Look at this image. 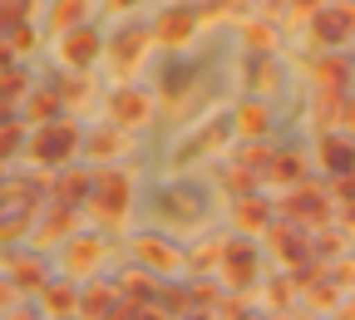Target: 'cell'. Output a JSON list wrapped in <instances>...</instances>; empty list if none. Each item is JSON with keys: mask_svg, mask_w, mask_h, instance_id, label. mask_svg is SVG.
<instances>
[{"mask_svg": "<svg viewBox=\"0 0 355 320\" xmlns=\"http://www.w3.org/2000/svg\"><path fill=\"white\" fill-rule=\"evenodd\" d=\"M84 207H89V217L104 222V226H123L128 207H133V172L128 168H99Z\"/></svg>", "mask_w": 355, "mask_h": 320, "instance_id": "1", "label": "cell"}, {"mask_svg": "<svg viewBox=\"0 0 355 320\" xmlns=\"http://www.w3.org/2000/svg\"><path fill=\"white\" fill-rule=\"evenodd\" d=\"M25 153H30V163L60 172V168L79 153V123H74V118H50V123H40V128L30 133Z\"/></svg>", "mask_w": 355, "mask_h": 320, "instance_id": "2", "label": "cell"}, {"mask_svg": "<svg viewBox=\"0 0 355 320\" xmlns=\"http://www.w3.org/2000/svg\"><path fill=\"white\" fill-rule=\"evenodd\" d=\"M99 266H104V242L99 237H89V232H74L60 251V271L69 281H89V276H99Z\"/></svg>", "mask_w": 355, "mask_h": 320, "instance_id": "3", "label": "cell"}, {"mask_svg": "<svg viewBox=\"0 0 355 320\" xmlns=\"http://www.w3.org/2000/svg\"><path fill=\"white\" fill-rule=\"evenodd\" d=\"M55 55H60V64H64V69H94V64H99V55H104V39H99V30H94V25H74V30H64V35H60Z\"/></svg>", "mask_w": 355, "mask_h": 320, "instance_id": "4", "label": "cell"}, {"mask_svg": "<svg viewBox=\"0 0 355 320\" xmlns=\"http://www.w3.org/2000/svg\"><path fill=\"white\" fill-rule=\"evenodd\" d=\"M148 44H153V30L148 25H123L109 44H104V55L114 60V74L128 84V74H133V64H139L144 55H148Z\"/></svg>", "mask_w": 355, "mask_h": 320, "instance_id": "5", "label": "cell"}, {"mask_svg": "<svg viewBox=\"0 0 355 320\" xmlns=\"http://www.w3.org/2000/svg\"><path fill=\"white\" fill-rule=\"evenodd\" d=\"M282 212H286L296 226H326V222H331V197H326L321 188H306V182L296 188V182H291V193L282 197Z\"/></svg>", "mask_w": 355, "mask_h": 320, "instance_id": "6", "label": "cell"}, {"mask_svg": "<svg viewBox=\"0 0 355 320\" xmlns=\"http://www.w3.org/2000/svg\"><path fill=\"white\" fill-rule=\"evenodd\" d=\"M153 118V94H144V89H133V84H119L114 94H109V123L119 128H144Z\"/></svg>", "mask_w": 355, "mask_h": 320, "instance_id": "7", "label": "cell"}, {"mask_svg": "<svg viewBox=\"0 0 355 320\" xmlns=\"http://www.w3.org/2000/svg\"><path fill=\"white\" fill-rule=\"evenodd\" d=\"M198 10L193 6H168L148 30H153V44H168V50H183V44H193V35H198Z\"/></svg>", "mask_w": 355, "mask_h": 320, "instance_id": "8", "label": "cell"}, {"mask_svg": "<svg viewBox=\"0 0 355 320\" xmlns=\"http://www.w3.org/2000/svg\"><path fill=\"white\" fill-rule=\"evenodd\" d=\"M133 256H139V266H148L153 276H173V271H188V256L178 251L173 242H163L158 232L133 237Z\"/></svg>", "mask_w": 355, "mask_h": 320, "instance_id": "9", "label": "cell"}, {"mask_svg": "<svg viewBox=\"0 0 355 320\" xmlns=\"http://www.w3.org/2000/svg\"><path fill=\"white\" fill-rule=\"evenodd\" d=\"M217 281L227 291H237V296L257 286V251H252V242H227V256H222V266H217Z\"/></svg>", "mask_w": 355, "mask_h": 320, "instance_id": "10", "label": "cell"}, {"mask_svg": "<svg viewBox=\"0 0 355 320\" xmlns=\"http://www.w3.org/2000/svg\"><path fill=\"white\" fill-rule=\"evenodd\" d=\"M74 207H60V202H50L44 212H35V226H30V242L44 251V247H64L69 237H74Z\"/></svg>", "mask_w": 355, "mask_h": 320, "instance_id": "11", "label": "cell"}, {"mask_svg": "<svg viewBox=\"0 0 355 320\" xmlns=\"http://www.w3.org/2000/svg\"><path fill=\"white\" fill-rule=\"evenodd\" d=\"M311 35H316V44H345L355 35V6H321L316 15H311Z\"/></svg>", "mask_w": 355, "mask_h": 320, "instance_id": "12", "label": "cell"}, {"mask_svg": "<svg viewBox=\"0 0 355 320\" xmlns=\"http://www.w3.org/2000/svg\"><path fill=\"white\" fill-rule=\"evenodd\" d=\"M89 188H94V172L64 163V168L55 172V182H50V202H60V207H84V202H89Z\"/></svg>", "mask_w": 355, "mask_h": 320, "instance_id": "13", "label": "cell"}, {"mask_svg": "<svg viewBox=\"0 0 355 320\" xmlns=\"http://www.w3.org/2000/svg\"><path fill=\"white\" fill-rule=\"evenodd\" d=\"M222 139H227V123H217V118H207L202 128H193L188 139L178 143V148H173V168H188V163H198V158H202L207 148H217Z\"/></svg>", "mask_w": 355, "mask_h": 320, "instance_id": "14", "label": "cell"}, {"mask_svg": "<svg viewBox=\"0 0 355 320\" xmlns=\"http://www.w3.org/2000/svg\"><path fill=\"white\" fill-rule=\"evenodd\" d=\"M40 305H44V315L50 320H74L79 315V281H44L40 286Z\"/></svg>", "mask_w": 355, "mask_h": 320, "instance_id": "15", "label": "cell"}, {"mask_svg": "<svg viewBox=\"0 0 355 320\" xmlns=\"http://www.w3.org/2000/svg\"><path fill=\"white\" fill-rule=\"evenodd\" d=\"M0 271H6V276L15 281L20 296H25V291H40L44 281H50V276H44V261H40V256H20V251L0 256Z\"/></svg>", "mask_w": 355, "mask_h": 320, "instance_id": "16", "label": "cell"}, {"mask_svg": "<svg viewBox=\"0 0 355 320\" xmlns=\"http://www.w3.org/2000/svg\"><path fill=\"white\" fill-rule=\"evenodd\" d=\"M232 133H242V139H266V133H272V109H266L261 99L237 104V114H232Z\"/></svg>", "mask_w": 355, "mask_h": 320, "instance_id": "17", "label": "cell"}, {"mask_svg": "<svg viewBox=\"0 0 355 320\" xmlns=\"http://www.w3.org/2000/svg\"><path fill=\"white\" fill-rule=\"evenodd\" d=\"M266 242L277 247V256H282L286 266H296V256H306V251H311L306 232H301V226H291V222H277V226H266Z\"/></svg>", "mask_w": 355, "mask_h": 320, "instance_id": "18", "label": "cell"}, {"mask_svg": "<svg viewBox=\"0 0 355 320\" xmlns=\"http://www.w3.org/2000/svg\"><path fill=\"white\" fill-rule=\"evenodd\" d=\"M321 168H326L331 177L355 172V143L340 139V133H326V139H321Z\"/></svg>", "mask_w": 355, "mask_h": 320, "instance_id": "19", "label": "cell"}, {"mask_svg": "<svg viewBox=\"0 0 355 320\" xmlns=\"http://www.w3.org/2000/svg\"><path fill=\"white\" fill-rule=\"evenodd\" d=\"M89 158H99V163H114L123 148H128V128H119V123H104V128H94L89 133Z\"/></svg>", "mask_w": 355, "mask_h": 320, "instance_id": "20", "label": "cell"}, {"mask_svg": "<svg viewBox=\"0 0 355 320\" xmlns=\"http://www.w3.org/2000/svg\"><path fill=\"white\" fill-rule=\"evenodd\" d=\"M84 15H89V0H50V10H44V20H50L55 35L84 25Z\"/></svg>", "mask_w": 355, "mask_h": 320, "instance_id": "21", "label": "cell"}, {"mask_svg": "<svg viewBox=\"0 0 355 320\" xmlns=\"http://www.w3.org/2000/svg\"><path fill=\"white\" fill-rule=\"evenodd\" d=\"M55 114H64V99H60V89L50 84V89H35L30 94V104H25V118L40 128V123H50Z\"/></svg>", "mask_w": 355, "mask_h": 320, "instance_id": "22", "label": "cell"}, {"mask_svg": "<svg viewBox=\"0 0 355 320\" xmlns=\"http://www.w3.org/2000/svg\"><path fill=\"white\" fill-rule=\"evenodd\" d=\"M119 291H123L128 301H158V276H153L148 266L123 271V276H119Z\"/></svg>", "mask_w": 355, "mask_h": 320, "instance_id": "23", "label": "cell"}, {"mask_svg": "<svg viewBox=\"0 0 355 320\" xmlns=\"http://www.w3.org/2000/svg\"><path fill=\"white\" fill-rule=\"evenodd\" d=\"M0 44L15 55V60H25V55H35V44H40V35H35V25L30 20H15L6 35H0Z\"/></svg>", "mask_w": 355, "mask_h": 320, "instance_id": "24", "label": "cell"}, {"mask_svg": "<svg viewBox=\"0 0 355 320\" xmlns=\"http://www.w3.org/2000/svg\"><path fill=\"white\" fill-rule=\"evenodd\" d=\"M261 177H266V182H282V188H291V182H301V158H296V153H282V148H277Z\"/></svg>", "mask_w": 355, "mask_h": 320, "instance_id": "25", "label": "cell"}, {"mask_svg": "<svg viewBox=\"0 0 355 320\" xmlns=\"http://www.w3.org/2000/svg\"><path fill=\"white\" fill-rule=\"evenodd\" d=\"M242 44H247V55H272L277 50V30L266 20H247L242 25Z\"/></svg>", "mask_w": 355, "mask_h": 320, "instance_id": "26", "label": "cell"}, {"mask_svg": "<svg viewBox=\"0 0 355 320\" xmlns=\"http://www.w3.org/2000/svg\"><path fill=\"white\" fill-rule=\"evenodd\" d=\"M266 217H272V212H266V202H257V193L237 202V226H242V232H266V226H272Z\"/></svg>", "mask_w": 355, "mask_h": 320, "instance_id": "27", "label": "cell"}, {"mask_svg": "<svg viewBox=\"0 0 355 320\" xmlns=\"http://www.w3.org/2000/svg\"><path fill=\"white\" fill-rule=\"evenodd\" d=\"M163 212H173V217H188V222H198L202 217V202L188 193V188H168L163 193Z\"/></svg>", "mask_w": 355, "mask_h": 320, "instance_id": "28", "label": "cell"}, {"mask_svg": "<svg viewBox=\"0 0 355 320\" xmlns=\"http://www.w3.org/2000/svg\"><path fill=\"white\" fill-rule=\"evenodd\" d=\"M0 94H6V99H25V94H30V74H25V64H15V60L0 64Z\"/></svg>", "mask_w": 355, "mask_h": 320, "instance_id": "29", "label": "cell"}, {"mask_svg": "<svg viewBox=\"0 0 355 320\" xmlns=\"http://www.w3.org/2000/svg\"><path fill=\"white\" fill-rule=\"evenodd\" d=\"M222 256H227V242H202L188 256V271H193V276H207V266H222Z\"/></svg>", "mask_w": 355, "mask_h": 320, "instance_id": "30", "label": "cell"}, {"mask_svg": "<svg viewBox=\"0 0 355 320\" xmlns=\"http://www.w3.org/2000/svg\"><path fill=\"white\" fill-rule=\"evenodd\" d=\"M247 84L257 89V94H272V89H277V64L266 60V55H257V60L247 64Z\"/></svg>", "mask_w": 355, "mask_h": 320, "instance_id": "31", "label": "cell"}, {"mask_svg": "<svg viewBox=\"0 0 355 320\" xmlns=\"http://www.w3.org/2000/svg\"><path fill=\"white\" fill-rule=\"evenodd\" d=\"M222 188H227V193L242 202V197H252V193H257V172L237 163V168H227V172H222Z\"/></svg>", "mask_w": 355, "mask_h": 320, "instance_id": "32", "label": "cell"}, {"mask_svg": "<svg viewBox=\"0 0 355 320\" xmlns=\"http://www.w3.org/2000/svg\"><path fill=\"white\" fill-rule=\"evenodd\" d=\"M158 305H163L168 315L183 320V315L193 310V291H183V286H158Z\"/></svg>", "mask_w": 355, "mask_h": 320, "instance_id": "33", "label": "cell"}, {"mask_svg": "<svg viewBox=\"0 0 355 320\" xmlns=\"http://www.w3.org/2000/svg\"><path fill=\"white\" fill-rule=\"evenodd\" d=\"M272 153H277V148H266L261 139H247V148L237 153V163H242V168H252V172L261 177V172H266V163H272Z\"/></svg>", "mask_w": 355, "mask_h": 320, "instance_id": "34", "label": "cell"}, {"mask_svg": "<svg viewBox=\"0 0 355 320\" xmlns=\"http://www.w3.org/2000/svg\"><path fill=\"white\" fill-rule=\"evenodd\" d=\"M345 74H350V64H345V60H321V64H316L321 89H340V84H345Z\"/></svg>", "mask_w": 355, "mask_h": 320, "instance_id": "35", "label": "cell"}, {"mask_svg": "<svg viewBox=\"0 0 355 320\" xmlns=\"http://www.w3.org/2000/svg\"><path fill=\"white\" fill-rule=\"evenodd\" d=\"M20 143H25L20 123H6V128H0V163H10V158L20 153Z\"/></svg>", "mask_w": 355, "mask_h": 320, "instance_id": "36", "label": "cell"}, {"mask_svg": "<svg viewBox=\"0 0 355 320\" xmlns=\"http://www.w3.org/2000/svg\"><path fill=\"white\" fill-rule=\"evenodd\" d=\"M217 301H222V281H198L193 286V310H207Z\"/></svg>", "mask_w": 355, "mask_h": 320, "instance_id": "37", "label": "cell"}, {"mask_svg": "<svg viewBox=\"0 0 355 320\" xmlns=\"http://www.w3.org/2000/svg\"><path fill=\"white\" fill-rule=\"evenodd\" d=\"M128 320H173V315H168L158 301H133V305H128Z\"/></svg>", "mask_w": 355, "mask_h": 320, "instance_id": "38", "label": "cell"}, {"mask_svg": "<svg viewBox=\"0 0 355 320\" xmlns=\"http://www.w3.org/2000/svg\"><path fill=\"white\" fill-rule=\"evenodd\" d=\"M311 251H316V256H331V251H340V226H336V237H331V232L311 237Z\"/></svg>", "mask_w": 355, "mask_h": 320, "instance_id": "39", "label": "cell"}, {"mask_svg": "<svg viewBox=\"0 0 355 320\" xmlns=\"http://www.w3.org/2000/svg\"><path fill=\"white\" fill-rule=\"evenodd\" d=\"M10 305H20V291H15V281L6 276V271H0V315H6Z\"/></svg>", "mask_w": 355, "mask_h": 320, "instance_id": "40", "label": "cell"}, {"mask_svg": "<svg viewBox=\"0 0 355 320\" xmlns=\"http://www.w3.org/2000/svg\"><path fill=\"white\" fill-rule=\"evenodd\" d=\"M326 276H331L336 286H355V261H340V266H331Z\"/></svg>", "mask_w": 355, "mask_h": 320, "instance_id": "41", "label": "cell"}, {"mask_svg": "<svg viewBox=\"0 0 355 320\" xmlns=\"http://www.w3.org/2000/svg\"><path fill=\"white\" fill-rule=\"evenodd\" d=\"M6 123H20V99H6L0 94V128Z\"/></svg>", "mask_w": 355, "mask_h": 320, "instance_id": "42", "label": "cell"}, {"mask_svg": "<svg viewBox=\"0 0 355 320\" xmlns=\"http://www.w3.org/2000/svg\"><path fill=\"white\" fill-rule=\"evenodd\" d=\"M336 202H355V172L336 177Z\"/></svg>", "mask_w": 355, "mask_h": 320, "instance_id": "43", "label": "cell"}, {"mask_svg": "<svg viewBox=\"0 0 355 320\" xmlns=\"http://www.w3.org/2000/svg\"><path fill=\"white\" fill-rule=\"evenodd\" d=\"M0 320H50V315H44V310H25V305H10Z\"/></svg>", "mask_w": 355, "mask_h": 320, "instance_id": "44", "label": "cell"}, {"mask_svg": "<svg viewBox=\"0 0 355 320\" xmlns=\"http://www.w3.org/2000/svg\"><path fill=\"white\" fill-rule=\"evenodd\" d=\"M286 10H291V15H316L321 0H286Z\"/></svg>", "mask_w": 355, "mask_h": 320, "instance_id": "45", "label": "cell"}, {"mask_svg": "<svg viewBox=\"0 0 355 320\" xmlns=\"http://www.w3.org/2000/svg\"><path fill=\"white\" fill-rule=\"evenodd\" d=\"M336 320H355V296H350L345 305H336Z\"/></svg>", "mask_w": 355, "mask_h": 320, "instance_id": "46", "label": "cell"}, {"mask_svg": "<svg viewBox=\"0 0 355 320\" xmlns=\"http://www.w3.org/2000/svg\"><path fill=\"white\" fill-rule=\"evenodd\" d=\"M133 6H144V0H109V10H119V15H123V10H133Z\"/></svg>", "mask_w": 355, "mask_h": 320, "instance_id": "47", "label": "cell"}, {"mask_svg": "<svg viewBox=\"0 0 355 320\" xmlns=\"http://www.w3.org/2000/svg\"><path fill=\"white\" fill-rule=\"evenodd\" d=\"M345 123H350V128H355V99H350V104H345Z\"/></svg>", "mask_w": 355, "mask_h": 320, "instance_id": "48", "label": "cell"}, {"mask_svg": "<svg viewBox=\"0 0 355 320\" xmlns=\"http://www.w3.org/2000/svg\"><path fill=\"white\" fill-rule=\"evenodd\" d=\"M183 320H212V315H207V310H188Z\"/></svg>", "mask_w": 355, "mask_h": 320, "instance_id": "49", "label": "cell"}, {"mask_svg": "<svg viewBox=\"0 0 355 320\" xmlns=\"http://www.w3.org/2000/svg\"><path fill=\"white\" fill-rule=\"evenodd\" d=\"M345 207H350V212H345V226H355V202H345Z\"/></svg>", "mask_w": 355, "mask_h": 320, "instance_id": "50", "label": "cell"}, {"mask_svg": "<svg viewBox=\"0 0 355 320\" xmlns=\"http://www.w3.org/2000/svg\"><path fill=\"white\" fill-rule=\"evenodd\" d=\"M25 6H40V0H25Z\"/></svg>", "mask_w": 355, "mask_h": 320, "instance_id": "51", "label": "cell"}, {"mask_svg": "<svg viewBox=\"0 0 355 320\" xmlns=\"http://www.w3.org/2000/svg\"><path fill=\"white\" fill-rule=\"evenodd\" d=\"M0 182H6V177H0Z\"/></svg>", "mask_w": 355, "mask_h": 320, "instance_id": "52", "label": "cell"}, {"mask_svg": "<svg viewBox=\"0 0 355 320\" xmlns=\"http://www.w3.org/2000/svg\"><path fill=\"white\" fill-rule=\"evenodd\" d=\"M350 69H355V64H350Z\"/></svg>", "mask_w": 355, "mask_h": 320, "instance_id": "53", "label": "cell"}]
</instances>
